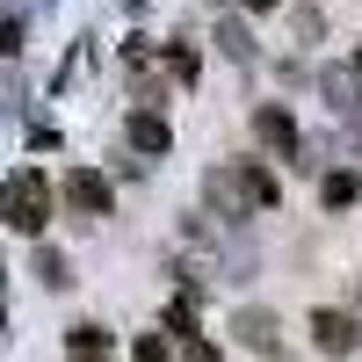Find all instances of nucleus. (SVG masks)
Wrapping results in <instances>:
<instances>
[{"label":"nucleus","mask_w":362,"mask_h":362,"mask_svg":"<svg viewBox=\"0 0 362 362\" xmlns=\"http://www.w3.org/2000/svg\"><path fill=\"white\" fill-rule=\"evenodd\" d=\"M247 8H254V15H268V8H276V0H247Z\"/></svg>","instance_id":"15"},{"label":"nucleus","mask_w":362,"mask_h":362,"mask_svg":"<svg viewBox=\"0 0 362 362\" xmlns=\"http://www.w3.org/2000/svg\"><path fill=\"white\" fill-rule=\"evenodd\" d=\"M355 189H362V181H355Z\"/></svg>","instance_id":"17"},{"label":"nucleus","mask_w":362,"mask_h":362,"mask_svg":"<svg viewBox=\"0 0 362 362\" xmlns=\"http://www.w3.org/2000/svg\"><path fill=\"white\" fill-rule=\"evenodd\" d=\"M44 210H51L44 174H8V189H0V225L22 232V239H37L44 232Z\"/></svg>","instance_id":"1"},{"label":"nucleus","mask_w":362,"mask_h":362,"mask_svg":"<svg viewBox=\"0 0 362 362\" xmlns=\"http://www.w3.org/2000/svg\"><path fill=\"white\" fill-rule=\"evenodd\" d=\"M131 355H138V362H167V355H174V341H167V334H138V341H131Z\"/></svg>","instance_id":"10"},{"label":"nucleus","mask_w":362,"mask_h":362,"mask_svg":"<svg viewBox=\"0 0 362 362\" xmlns=\"http://www.w3.org/2000/svg\"><path fill=\"white\" fill-rule=\"evenodd\" d=\"M66 355H73V362H109V326H73V334H66Z\"/></svg>","instance_id":"5"},{"label":"nucleus","mask_w":362,"mask_h":362,"mask_svg":"<svg viewBox=\"0 0 362 362\" xmlns=\"http://www.w3.org/2000/svg\"><path fill=\"white\" fill-rule=\"evenodd\" d=\"M167 73H174V80H196V73H203V58H196V51H181V44H174V51H167Z\"/></svg>","instance_id":"11"},{"label":"nucleus","mask_w":362,"mask_h":362,"mask_svg":"<svg viewBox=\"0 0 362 362\" xmlns=\"http://www.w3.org/2000/svg\"><path fill=\"white\" fill-rule=\"evenodd\" d=\"M131 145H138V153H167V116L131 109Z\"/></svg>","instance_id":"6"},{"label":"nucleus","mask_w":362,"mask_h":362,"mask_svg":"<svg viewBox=\"0 0 362 362\" xmlns=\"http://www.w3.org/2000/svg\"><path fill=\"white\" fill-rule=\"evenodd\" d=\"M189 362H218V348H196V341H189Z\"/></svg>","instance_id":"14"},{"label":"nucleus","mask_w":362,"mask_h":362,"mask_svg":"<svg viewBox=\"0 0 362 362\" xmlns=\"http://www.w3.org/2000/svg\"><path fill=\"white\" fill-rule=\"evenodd\" d=\"M239 334H247L254 348H276V319L268 312H239Z\"/></svg>","instance_id":"8"},{"label":"nucleus","mask_w":362,"mask_h":362,"mask_svg":"<svg viewBox=\"0 0 362 362\" xmlns=\"http://www.w3.org/2000/svg\"><path fill=\"white\" fill-rule=\"evenodd\" d=\"M254 138H261L276 160H297V167H312V160H305V145H297V116H290L283 102H261V109H254Z\"/></svg>","instance_id":"2"},{"label":"nucleus","mask_w":362,"mask_h":362,"mask_svg":"<svg viewBox=\"0 0 362 362\" xmlns=\"http://www.w3.org/2000/svg\"><path fill=\"white\" fill-rule=\"evenodd\" d=\"M355 341H362V319L355 312H334V305L312 312V348L319 355H355Z\"/></svg>","instance_id":"3"},{"label":"nucleus","mask_w":362,"mask_h":362,"mask_svg":"<svg viewBox=\"0 0 362 362\" xmlns=\"http://www.w3.org/2000/svg\"><path fill=\"white\" fill-rule=\"evenodd\" d=\"M362 189H355V174H326V210H348Z\"/></svg>","instance_id":"9"},{"label":"nucleus","mask_w":362,"mask_h":362,"mask_svg":"<svg viewBox=\"0 0 362 362\" xmlns=\"http://www.w3.org/2000/svg\"><path fill=\"white\" fill-rule=\"evenodd\" d=\"M355 66H362V51H355Z\"/></svg>","instance_id":"16"},{"label":"nucleus","mask_w":362,"mask_h":362,"mask_svg":"<svg viewBox=\"0 0 362 362\" xmlns=\"http://www.w3.org/2000/svg\"><path fill=\"white\" fill-rule=\"evenodd\" d=\"M66 203L87 210V218H109V181H102L95 167H73V174H66Z\"/></svg>","instance_id":"4"},{"label":"nucleus","mask_w":362,"mask_h":362,"mask_svg":"<svg viewBox=\"0 0 362 362\" xmlns=\"http://www.w3.org/2000/svg\"><path fill=\"white\" fill-rule=\"evenodd\" d=\"M218 44H225L232 58H254V44H247V29H239V22H225V29H218Z\"/></svg>","instance_id":"12"},{"label":"nucleus","mask_w":362,"mask_h":362,"mask_svg":"<svg viewBox=\"0 0 362 362\" xmlns=\"http://www.w3.org/2000/svg\"><path fill=\"white\" fill-rule=\"evenodd\" d=\"M239 189H247V203H261V210H268V203H276V174L247 160V167H239Z\"/></svg>","instance_id":"7"},{"label":"nucleus","mask_w":362,"mask_h":362,"mask_svg":"<svg viewBox=\"0 0 362 362\" xmlns=\"http://www.w3.org/2000/svg\"><path fill=\"white\" fill-rule=\"evenodd\" d=\"M0 51H22V22L15 15H0Z\"/></svg>","instance_id":"13"}]
</instances>
